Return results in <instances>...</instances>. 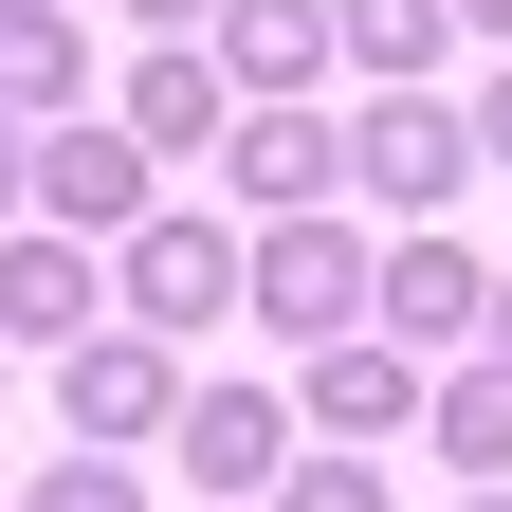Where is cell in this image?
I'll use <instances>...</instances> for the list:
<instances>
[{
    "label": "cell",
    "instance_id": "cell-12",
    "mask_svg": "<svg viewBox=\"0 0 512 512\" xmlns=\"http://www.w3.org/2000/svg\"><path fill=\"white\" fill-rule=\"evenodd\" d=\"M92 110V37L74 0H0V128H74Z\"/></svg>",
    "mask_w": 512,
    "mask_h": 512
},
{
    "label": "cell",
    "instance_id": "cell-16",
    "mask_svg": "<svg viewBox=\"0 0 512 512\" xmlns=\"http://www.w3.org/2000/svg\"><path fill=\"white\" fill-rule=\"evenodd\" d=\"M19 512H147V476H128V458H74V439H55V458H37V494Z\"/></svg>",
    "mask_w": 512,
    "mask_h": 512
},
{
    "label": "cell",
    "instance_id": "cell-21",
    "mask_svg": "<svg viewBox=\"0 0 512 512\" xmlns=\"http://www.w3.org/2000/svg\"><path fill=\"white\" fill-rule=\"evenodd\" d=\"M458 37H512V0H458Z\"/></svg>",
    "mask_w": 512,
    "mask_h": 512
},
{
    "label": "cell",
    "instance_id": "cell-25",
    "mask_svg": "<svg viewBox=\"0 0 512 512\" xmlns=\"http://www.w3.org/2000/svg\"><path fill=\"white\" fill-rule=\"evenodd\" d=\"M0 512H19V494H0Z\"/></svg>",
    "mask_w": 512,
    "mask_h": 512
},
{
    "label": "cell",
    "instance_id": "cell-13",
    "mask_svg": "<svg viewBox=\"0 0 512 512\" xmlns=\"http://www.w3.org/2000/svg\"><path fill=\"white\" fill-rule=\"evenodd\" d=\"M110 128H128V147H220V128H238V92H220V55L202 37H183V55H128V92H110Z\"/></svg>",
    "mask_w": 512,
    "mask_h": 512
},
{
    "label": "cell",
    "instance_id": "cell-9",
    "mask_svg": "<svg viewBox=\"0 0 512 512\" xmlns=\"http://www.w3.org/2000/svg\"><path fill=\"white\" fill-rule=\"evenodd\" d=\"M202 55H220V92H238V110H311V92L348 74L330 0H220V37H202Z\"/></svg>",
    "mask_w": 512,
    "mask_h": 512
},
{
    "label": "cell",
    "instance_id": "cell-2",
    "mask_svg": "<svg viewBox=\"0 0 512 512\" xmlns=\"http://www.w3.org/2000/svg\"><path fill=\"white\" fill-rule=\"evenodd\" d=\"M366 330L403 348L421 384H439V366H476V330H494V256H458L439 220H421V238H384V275H366Z\"/></svg>",
    "mask_w": 512,
    "mask_h": 512
},
{
    "label": "cell",
    "instance_id": "cell-15",
    "mask_svg": "<svg viewBox=\"0 0 512 512\" xmlns=\"http://www.w3.org/2000/svg\"><path fill=\"white\" fill-rule=\"evenodd\" d=\"M348 74L366 92H439V55H458V0H330Z\"/></svg>",
    "mask_w": 512,
    "mask_h": 512
},
{
    "label": "cell",
    "instance_id": "cell-23",
    "mask_svg": "<svg viewBox=\"0 0 512 512\" xmlns=\"http://www.w3.org/2000/svg\"><path fill=\"white\" fill-rule=\"evenodd\" d=\"M458 512H512V494H458Z\"/></svg>",
    "mask_w": 512,
    "mask_h": 512
},
{
    "label": "cell",
    "instance_id": "cell-19",
    "mask_svg": "<svg viewBox=\"0 0 512 512\" xmlns=\"http://www.w3.org/2000/svg\"><path fill=\"white\" fill-rule=\"evenodd\" d=\"M147 19V55H183V37H220V0H128Z\"/></svg>",
    "mask_w": 512,
    "mask_h": 512
},
{
    "label": "cell",
    "instance_id": "cell-24",
    "mask_svg": "<svg viewBox=\"0 0 512 512\" xmlns=\"http://www.w3.org/2000/svg\"><path fill=\"white\" fill-rule=\"evenodd\" d=\"M0 366H19V348H0Z\"/></svg>",
    "mask_w": 512,
    "mask_h": 512
},
{
    "label": "cell",
    "instance_id": "cell-6",
    "mask_svg": "<svg viewBox=\"0 0 512 512\" xmlns=\"http://www.w3.org/2000/svg\"><path fill=\"white\" fill-rule=\"evenodd\" d=\"M183 494L202 512H275V476H293V384H183Z\"/></svg>",
    "mask_w": 512,
    "mask_h": 512
},
{
    "label": "cell",
    "instance_id": "cell-1",
    "mask_svg": "<svg viewBox=\"0 0 512 512\" xmlns=\"http://www.w3.org/2000/svg\"><path fill=\"white\" fill-rule=\"evenodd\" d=\"M238 293H256V238H238V220H202V202H165L147 238L110 256V330H147V348H202Z\"/></svg>",
    "mask_w": 512,
    "mask_h": 512
},
{
    "label": "cell",
    "instance_id": "cell-8",
    "mask_svg": "<svg viewBox=\"0 0 512 512\" xmlns=\"http://www.w3.org/2000/svg\"><path fill=\"white\" fill-rule=\"evenodd\" d=\"M220 183H238V220H330L348 202V128L330 110H238L220 128Z\"/></svg>",
    "mask_w": 512,
    "mask_h": 512
},
{
    "label": "cell",
    "instance_id": "cell-4",
    "mask_svg": "<svg viewBox=\"0 0 512 512\" xmlns=\"http://www.w3.org/2000/svg\"><path fill=\"white\" fill-rule=\"evenodd\" d=\"M366 275H384V256L348 238V220H256V330H275V348H348L366 330Z\"/></svg>",
    "mask_w": 512,
    "mask_h": 512
},
{
    "label": "cell",
    "instance_id": "cell-18",
    "mask_svg": "<svg viewBox=\"0 0 512 512\" xmlns=\"http://www.w3.org/2000/svg\"><path fill=\"white\" fill-rule=\"evenodd\" d=\"M37 220V128H0V238Z\"/></svg>",
    "mask_w": 512,
    "mask_h": 512
},
{
    "label": "cell",
    "instance_id": "cell-22",
    "mask_svg": "<svg viewBox=\"0 0 512 512\" xmlns=\"http://www.w3.org/2000/svg\"><path fill=\"white\" fill-rule=\"evenodd\" d=\"M476 348H494V366H512V275H494V330H476Z\"/></svg>",
    "mask_w": 512,
    "mask_h": 512
},
{
    "label": "cell",
    "instance_id": "cell-10",
    "mask_svg": "<svg viewBox=\"0 0 512 512\" xmlns=\"http://www.w3.org/2000/svg\"><path fill=\"white\" fill-rule=\"evenodd\" d=\"M92 330H110V256L55 238V220H19L0 238V348H92Z\"/></svg>",
    "mask_w": 512,
    "mask_h": 512
},
{
    "label": "cell",
    "instance_id": "cell-5",
    "mask_svg": "<svg viewBox=\"0 0 512 512\" xmlns=\"http://www.w3.org/2000/svg\"><path fill=\"white\" fill-rule=\"evenodd\" d=\"M55 421H74V458H147V439H183V348H147V330L55 348Z\"/></svg>",
    "mask_w": 512,
    "mask_h": 512
},
{
    "label": "cell",
    "instance_id": "cell-3",
    "mask_svg": "<svg viewBox=\"0 0 512 512\" xmlns=\"http://www.w3.org/2000/svg\"><path fill=\"white\" fill-rule=\"evenodd\" d=\"M458 183H476V110H439V92H366L348 110V202H384V220L421 238Z\"/></svg>",
    "mask_w": 512,
    "mask_h": 512
},
{
    "label": "cell",
    "instance_id": "cell-20",
    "mask_svg": "<svg viewBox=\"0 0 512 512\" xmlns=\"http://www.w3.org/2000/svg\"><path fill=\"white\" fill-rule=\"evenodd\" d=\"M476 165H512V74H494V92H476Z\"/></svg>",
    "mask_w": 512,
    "mask_h": 512
},
{
    "label": "cell",
    "instance_id": "cell-11",
    "mask_svg": "<svg viewBox=\"0 0 512 512\" xmlns=\"http://www.w3.org/2000/svg\"><path fill=\"white\" fill-rule=\"evenodd\" d=\"M293 421H330V458H366V439H403V421H421V366L384 348V330H348V348H311V366H293Z\"/></svg>",
    "mask_w": 512,
    "mask_h": 512
},
{
    "label": "cell",
    "instance_id": "cell-7",
    "mask_svg": "<svg viewBox=\"0 0 512 512\" xmlns=\"http://www.w3.org/2000/svg\"><path fill=\"white\" fill-rule=\"evenodd\" d=\"M37 220H55V238H92V256H128V238L165 220V165L128 147V128L74 110V128H37Z\"/></svg>",
    "mask_w": 512,
    "mask_h": 512
},
{
    "label": "cell",
    "instance_id": "cell-17",
    "mask_svg": "<svg viewBox=\"0 0 512 512\" xmlns=\"http://www.w3.org/2000/svg\"><path fill=\"white\" fill-rule=\"evenodd\" d=\"M275 512H384V476H366V458H293V476H275Z\"/></svg>",
    "mask_w": 512,
    "mask_h": 512
},
{
    "label": "cell",
    "instance_id": "cell-14",
    "mask_svg": "<svg viewBox=\"0 0 512 512\" xmlns=\"http://www.w3.org/2000/svg\"><path fill=\"white\" fill-rule=\"evenodd\" d=\"M421 439L458 458V494H512V366H494V348L439 366V384H421Z\"/></svg>",
    "mask_w": 512,
    "mask_h": 512
}]
</instances>
